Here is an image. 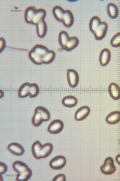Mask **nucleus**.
Here are the masks:
<instances>
[{
  "label": "nucleus",
  "mask_w": 120,
  "mask_h": 181,
  "mask_svg": "<svg viewBox=\"0 0 120 181\" xmlns=\"http://www.w3.org/2000/svg\"><path fill=\"white\" fill-rule=\"evenodd\" d=\"M12 167L17 173L16 180L18 181L28 180L32 176V172L25 163L16 160L13 164Z\"/></svg>",
  "instance_id": "nucleus-1"
},
{
  "label": "nucleus",
  "mask_w": 120,
  "mask_h": 181,
  "mask_svg": "<svg viewBox=\"0 0 120 181\" xmlns=\"http://www.w3.org/2000/svg\"><path fill=\"white\" fill-rule=\"evenodd\" d=\"M49 51L46 47L41 44H36L29 52L28 57L35 64L41 65L43 63L42 58Z\"/></svg>",
  "instance_id": "nucleus-2"
},
{
  "label": "nucleus",
  "mask_w": 120,
  "mask_h": 181,
  "mask_svg": "<svg viewBox=\"0 0 120 181\" xmlns=\"http://www.w3.org/2000/svg\"><path fill=\"white\" fill-rule=\"evenodd\" d=\"M100 169L105 175H110L114 173L116 170V167L113 159L110 157L106 158L103 165L100 167Z\"/></svg>",
  "instance_id": "nucleus-3"
},
{
  "label": "nucleus",
  "mask_w": 120,
  "mask_h": 181,
  "mask_svg": "<svg viewBox=\"0 0 120 181\" xmlns=\"http://www.w3.org/2000/svg\"><path fill=\"white\" fill-rule=\"evenodd\" d=\"M66 160L64 157L59 155L55 157L52 159L49 163L50 168L55 170H59L62 168L66 164Z\"/></svg>",
  "instance_id": "nucleus-4"
},
{
  "label": "nucleus",
  "mask_w": 120,
  "mask_h": 181,
  "mask_svg": "<svg viewBox=\"0 0 120 181\" xmlns=\"http://www.w3.org/2000/svg\"><path fill=\"white\" fill-rule=\"evenodd\" d=\"M64 126L63 123L61 120L55 119L50 123L48 126L47 131L52 134H57L62 130Z\"/></svg>",
  "instance_id": "nucleus-5"
},
{
  "label": "nucleus",
  "mask_w": 120,
  "mask_h": 181,
  "mask_svg": "<svg viewBox=\"0 0 120 181\" xmlns=\"http://www.w3.org/2000/svg\"><path fill=\"white\" fill-rule=\"evenodd\" d=\"M67 79L69 85L72 87H75L79 81V76L77 71L73 69H68Z\"/></svg>",
  "instance_id": "nucleus-6"
},
{
  "label": "nucleus",
  "mask_w": 120,
  "mask_h": 181,
  "mask_svg": "<svg viewBox=\"0 0 120 181\" xmlns=\"http://www.w3.org/2000/svg\"><path fill=\"white\" fill-rule=\"evenodd\" d=\"M89 107L86 106H83L79 108L76 111L75 118L76 120L81 121L86 119L90 113Z\"/></svg>",
  "instance_id": "nucleus-7"
},
{
  "label": "nucleus",
  "mask_w": 120,
  "mask_h": 181,
  "mask_svg": "<svg viewBox=\"0 0 120 181\" xmlns=\"http://www.w3.org/2000/svg\"><path fill=\"white\" fill-rule=\"evenodd\" d=\"M7 149L11 153L16 156H21L24 152L23 147L17 143L13 142L10 144L8 146Z\"/></svg>",
  "instance_id": "nucleus-8"
},
{
  "label": "nucleus",
  "mask_w": 120,
  "mask_h": 181,
  "mask_svg": "<svg viewBox=\"0 0 120 181\" xmlns=\"http://www.w3.org/2000/svg\"><path fill=\"white\" fill-rule=\"evenodd\" d=\"M108 92L111 97L115 100L120 98V87L116 83H111L108 88Z\"/></svg>",
  "instance_id": "nucleus-9"
},
{
  "label": "nucleus",
  "mask_w": 120,
  "mask_h": 181,
  "mask_svg": "<svg viewBox=\"0 0 120 181\" xmlns=\"http://www.w3.org/2000/svg\"><path fill=\"white\" fill-rule=\"evenodd\" d=\"M108 29V25L104 21L101 22L100 25L94 33L96 40H101L106 36Z\"/></svg>",
  "instance_id": "nucleus-10"
},
{
  "label": "nucleus",
  "mask_w": 120,
  "mask_h": 181,
  "mask_svg": "<svg viewBox=\"0 0 120 181\" xmlns=\"http://www.w3.org/2000/svg\"><path fill=\"white\" fill-rule=\"evenodd\" d=\"M62 22L64 26L67 28L70 27L73 25L74 22V17L70 11L69 10H65Z\"/></svg>",
  "instance_id": "nucleus-11"
},
{
  "label": "nucleus",
  "mask_w": 120,
  "mask_h": 181,
  "mask_svg": "<svg viewBox=\"0 0 120 181\" xmlns=\"http://www.w3.org/2000/svg\"><path fill=\"white\" fill-rule=\"evenodd\" d=\"M111 58V53L110 50L105 48L103 49L100 52L99 60L102 66H105L109 63Z\"/></svg>",
  "instance_id": "nucleus-12"
},
{
  "label": "nucleus",
  "mask_w": 120,
  "mask_h": 181,
  "mask_svg": "<svg viewBox=\"0 0 120 181\" xmlns=\"http://www.w3.org/2000/svg\"><path fill=\"white\" fill-rule=\"evenodd\" d=\"M46 15V12L44 9H36L32 18V24L36 25L40 21L44 20Z\"/></svg>",
  "instance_id": "nucleus-13"
},
{
  "label": "nucleus",
  "mask_w": 120,
  "mask_h": 181,
  "mask_svg": "<svg viewBox=\"0 0 120 181\" xmlns=\"http://www.w3.org/2000/svg\"><path fill=\"white\" fill-rule=\"evenodd\" d=\"M47 25L44 20L40 21L36 25V31L38 36L40 38L44 37L47 32Z\"/></svg>",
  "instance_id": "nucleus-14"
},
{
  "label": "nucleus",
  "mask_w": 120,
  "mask_h": 181,
  "mask_svg": "<svg viewBox=\"0 0 120 181\" xmlns=\"http://www.w3.org/2000/svg\"><path fill=\"white\" fill-rule=\"evenodd\" d=\"M31 84L29 83L26 82L20 86L18 92V96L19 97L25 98L29 95Z\"/></svg>",
  "instance_id": "nucleus-15"
},
{
  "label": "nucleus",
  "mask_w": 120,
  "mask_h": 181,
  "mask_svg": "<svg viewBox=\"0 0 120 181\" xmlns=\"http://www.w3.org/2000/svg\"><path fill=\"white\" fill-rule=\"evenodd\" d=\"M106 120L110 124L113 125L120 121V111H114L110 113L106 116Z\"/></svg>",
  "instance_id": "nucleus-16"
},
{
  "label": "nucleus",
  "mask_w": 120,
  "mask_h": 181,
  "mask_svg": "<svg viewBox=\"0 0 120 181\" xmlns=\"http://www.w3.org/2000/svg\"><path fill=\"white\" fill-rule=\"evenodd\" d=\"M77 100L75 97L68 95L64 97L62 100V104L65 106L71 108L75 106L77 103Z\"/></svg>",
  "instance_id": "nucleus-17"
},
{
  "label": "nucleus",
  "mask_w": 120,
  "mask_h": 181,
  "mask_svg": "<svg viewBox=\"0 0 120 181\" xmlns=\"http://www.w3.org/2000/svg\"><path fill=\"white\" fill-rule=\"evenodd\" d=\"M42 145L39 141H35L32 145V154L34 157L37 159L41 158V150Z\"/></svg>",
  "instance_id": "nucleus-18"
},
{
  "label": "nucleus",
  "mask_w": 120,
  "mask_h": 181,
  "mask_svg": "<svg viewBox=\"0 0 120 181\" xmlns=\"http://www.w3.org/2000/svg\"><path fill=\"white\" fill-rule=\"evenodd\" d=\"M101 22L99 17L96 16H94L90 20L89 28L90 30L94 34L100 25Z\"/></svg>",
  "instance_id": "nucleus-19"
},
{
  "label": "nucleus",
  "mask_w": 120,
  "mask_h": 181,
  "mask_svg": "<svg viewBox=\"0 0 120 181\" xmlns=\"http://www.w3.org/2000/svg\"><path fill=\"white\" fill-rule=\"evenodd\" d=\"M36 10L34 6H30L26 8L24 13V19L26 22L32 24V20Z\"/></svg>",
  "instance_id": "nucleus-20"
},
{
  "label": "nucleus",
  "mask_w": 120,
  "mask_h": 181,
  "mask_svg": "<svg viewBox=\"0 0 120 181\" xmlns=\"http://www.w3.org/2000/svg\"><path fill=\"white\" fill-rule=\"evenodd\" d=\"M70 39L68 33L65 31L62 30L59 33L58 41L60 46L64 49L65 50L66 46Z\"/></svg>",
  "instance_id": "nucleus-21"
},
{
  "label": "nucleus",
  "mask_w": 120,
  "mask_h": 181,
  "mask_svg": "<svg viewBox=\"0 0 120 181\" xmlns=\"http://www.w3.org/2000/svg\"><path fill=\"white\" fill-rule=\"evenodd\" d=\"M107 11L109 17L112 19H115L117 17L118 9L117 5L112 3H109L108 4Z\"/></svg>",
  "instance_id": "nucleus-22"
},
{
  "label": "nucleus",
  "mask_w": 120,
  "mask_h": 181,
  "mask_svg": "<svg viewBox=\"0 0 120 181\" xmlns=\"http://www.w3.org/2000/svg\"><path fill=\"white\" fill-rule=\"evenodd\" d=\"M52 11L53 14L55 19L59 22H62V20L65 10L61 6L56 5L53 7Z\"/></svg>",
  "instance_id": "nucleus-23"
},
{
  "label": "nucleus",
  "mask_w": 120,
  "mask_h": 181,
  "mask_svg": "<svg viewBox=\"0 0 120 181\" xmlns=\"http://www.w3.org/2000/svg\"><path fill=\"white\" fill-rule=\"evenodd\" d=\"M43 122L42 115L37 110L35 109L34 114L32 119V122L35 127H38Z\"/></svg>",
  "instance_id": "nucleus-24"
},
{
  "label": "nucleus",
  "mask_w": 120,
  "mask_h": 181,
  "mask_svg": "<svg viewBox=\"0 0 120 181\" xmlns=\"http://www.w3.org/2000/svg\"><path fill=\"white\" fill-rule=\"evenodd\" d=\"M53 149V146L50 143H47L42 145L41 150V158L48 157L52 152Z\"/></svg>",
  "instance_id": "nucleus-25"
},
{
  "label": "nucleus",
  "mask_w": 120,
  "mask_h": 181,
  "mask_svg": "<svg viewBox=\"0 0 120 181\" xmlns=\"http://www.w3.org/2000/svg\"><path fill=\"white\" fill-rule=\"evenodd\" d=\"M79 43V40L77 37L75 36L71 37L66 46L65 50L70 51L76 47Z\"/></svg>",
  "instance_id": "nucleus-26"
},
{
  "label": "nucleus",
  "mask_w": 120,
  "mask_h": 181,
  "mask_svg": "<svg viewBox=\"0 0 120 181\" xmlns=\"http://www.w3.org/2000/svg\"><path fill=\"white\" fill-rule=\"evenodd\" d=\"M56 53L54 51L49 50L42 58V63L45 64H49L54 61Z\"/></svg>",
  "instance_id": "nucleus-27"
},
{
  "label": "nucleus",
  "mask_w": 120,
  "mask_h": 181,
  "mask_svg": "<svg viewBox=\"0 0 120 181\" xmlns=\"http://www.w3.org/2000/svg\"><path fill=\"white\" fill-rule=\"evenodd\" d=\"M35 109L39 111L42 115L43 122H46L50 119V113L46 108L42 106H38Z\"/></svg>",
  "instance_id": "nucleus-28"
},
{
  "label": "nucleus",
  "mask_w": 120,
  "mask_h": 181,
  "mask_svg": "<svg viewBox=\"0 0 120 181\" xmlns=\"http://www.w3.org/2000/svg\"><path fill=\"white\" fill-rule=\"evenodd\" d=\"M39 92V87L36 83H33L31 84L29 97L30 98H34L37 97Z\"/></svg>",
  "instance_id": "nucleus-29"
},
{
  "label": "nucleus",
  "mask_w": 120,
  "mask_h": 181,
  "mask_svg": "<svg viewBox=\"0 0 120 181\" xmlns=\"http://www.w3.org/2000/svg\"><path fill=\"white\" fill-rule=\"evenodd\" d=\"M110 43L114 47H120V32L115 34L112 38Z\"/></svg>",
  "instance_id": "nucleus-30"
},
{
  "label": "nucleus",
  "mask_w": 120,
  "mask_h": 181,
  "mask_svg": "<svg viewBox=\"0 0 120 181\" xmlns=\"http://www.w3.org/2000/svg\"><path fill=\"white\" fill-rule=\"evenodd\" d=\"M66 180L65 175L63 174H59L56 176L52 179V181H62Z\"/></svg>",
  "instance_id": "nucleus-31"
},
{
  "label": "nucleus",
  "mask_w": 120,
  "mask_h": 181,
  "mask_svg": "<svg viewBox=\"0 0 120 181\" xmlns=\"http://www.w3.org/2000/svg\"><path fill=\"white\" fill-rule=\"evenodd\" d=\"M8 167L4 163L0 162V173L2 175L5 173L7 171Z\"/></svg>",
  "instance_id": "nucleus-32"
},
{
  "label": "nucleus",
  "mask_w": 120,
  "mask_h": 181,
  "mask_svg": "<svg viewBox=\"0 0 120 181\" xmlns=\"http://www.w3.org/2000/svg\"><path fill=\"white\" fill-rule=\"evenodd\" d=\"M6 47V43L4 39L2 37L0 38V53Z\"/></svg>",
  "instance_id": "nucleus-33"
},
{
  "label": "nucleus",
  "mask_w": 120,
  "mask_h": 181,
  "mask_svg": "<svg viewBox=\"0 0 120 181\" xmlns=\"http://www.w3.org/2000/svg\"><path fill=\"white\" fill-rule=\"evenodd\" d=\"M116 160L117 164L120 166V154L116 156Z\"/></svg>",
  "instance_id": "nucleus-34"
}]
</instances>
